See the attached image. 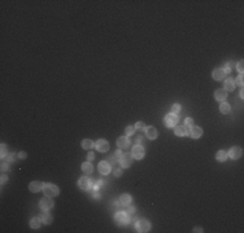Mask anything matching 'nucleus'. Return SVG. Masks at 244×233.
Segmentation results:
<instances>
[{
	"instance_id": "nucleus-1",
	"label": "nucleus",
	"mask_w": 244,
	"mask_h": 233,
	"mask_svg": "<svg viewBox=\"0 0 244 233\" xmlns=\"http://www.w3.org/2000/svg\"><path fill=\"white\" fill-rule=\"evenodd\" d=\"M43 192H44V194L47 195V197H56V195H59V193H60V189L57 188L55 184H51V183H47V184H44V186H43Z\"/></svg>"
},
{
	"instance_id": "nucleus-2",
	"label": "nucleus",
	"mask_w": 244,
	"mask_h": 233,
	"mask_svg": "<svg viewBox=\"0 0 244 233\" xmlns=\"http://www.w3.org/2000/svg\"><path fill=\"white\" fill-rule=\"evenodd\" d=\"M149 228H151V224H149L148 220L146 219H139L136 223V231L140 232V233H146L149 231Z\"/></svg>"
},
{
	"instance_id": "nucleus-3",
	"label": "nucleus",
	"mask_w": 244,
	"mask_h": 233,
	"mask_svg": "<svg viewBox=\"0 0 244 233\" xmlns=\"http://www.w3.org/2000/svg\"><path fill=\"white\" fill-rule=\"evenodd\" d=\"M164 123H165V126L169 127V128H171V127H174L176 124L178 123V117H177V114H168L166 117H165V119H164Z\"/></svg>"
},
{
	"instance_id": "nucleus-4",
	"label": "nucleus",
	"mask_w": 244,
	"mask_h": 233,
	"mask_svg": "<svg viewBox=\"0 0 244 233\" xmlns=\"http://www.w3.org/2000/svg\"><path fill=\"white\" fill-rule=\"evenodd\" d=\"M114 219H116V223H117L118 225H125V224H127V223H129V216H127V214L126 212H122V211H120V212L116 214Z\"/></svg>"
},
{
	"instance_id": "nucleus-5",
	"label": "nucleus",
	"mask_w": 244,
	"mask_h": 233,
	"mask_svg": "<svg viewBox=\"0 0 244 233\" xmlns=\"http://www.w3.org/2000/svg\"><path fill=\"white\" fill-rule=\"evenodd\" d=\"M39 207L42 210H49V209H52L54 207V201L51 200V197H46L44 198H42V200L39 201Z\"/></svg>"
},
{
	"instance_id": "nucleus-6",
	"label": "nucleus",
	"mask_w": 244,
	"mask_h": 233,
	"mask_svg": "<svg viewBox=\"0 0 244 233\" xmlns=\"http://www.w3.org/2000/svg\"><path fill=\"white\" fill-rule=\"evenodd\" d=\"M146 154V150L143 147H140V145H136V147L133 148V152H131V155H133V158H135V159H142L143 157H144Z\"/></svg>"
},
{
	"instance_id": "nucleus-7",
	"label": "nucleus",
	"mask_w": 244,
	"mask_h": 233,
	"mask_svg": "<svg viewBox=\"0 0 244 233\" xmlns=\"http://www.w3.org/2000/svg\"><path fill=\"white\" fill-rule=\"evenodd\" d=\"M131 162H133V155L129 154V153L123 154L120 158V164H121V167H123V169H127V167H130Z\"/></svg>"
},
{
	"instance_id": "nucleus-8",
	"label": "nucleus",
	"mask_w": 244,
	"mask_h": 233,
	"mask_svg": "<svg viewBox=\"0 0 244 233\" xmlns=\"http://www.w3.org/2000/svg\"><path fill=\"white\" fill-rule=\"evenodd\" d=\"M95 147H96V149H98L99 152H107L108 149H109V142L107 141V140H104V139H100V140H98V141L95 142Z\"/></svg>"
},
{
	"instance_id": "nucleus-9",
	"label": "nucleus",
	"mask_w": 244,
	"mask_h": 233,
	"mask_svg": "<svg viewBox=\"0 0 244 233\" xmlns=\"http://www.w3.org/2000/svg\"><path fill=\"white\" fill-rule=\"evenodd\" d=\"M78 186H79L82 191H88L91 188V181L88 180V178H81L78 180Z\"/></svg>"
},
{
	"instance_id": "nucleus-10",
	"label": "nucleus",
	"mask_w": 244,
	"mask_h": 233,
	"mask_svg": "<svg viewBox=\"0 0 244 233\" xmlns=\"http://www.w3.org/2000/svg\"><path fill=\"white\" fill-rule=\"evenodd\" d=\"M230 155L233 159H238V158H240L242 157V154H243V152H242V148H239V147H233L230 149V152L227 153Z\"/></svg>"
},
{
	"instance_id": "nucleus-11",
	"label": "nucleus",
	"mask_w": 244,
	"mask_h": 233,
	"mask_svg": "<svg viewBox=\"0 0 244 233\" xmlns=\"http://www.w3.org/2000/svg\"><path fill=\"white\" fill-rule=\"evenodd\" d=\"M214 97L217 101H225L227 97V92L225 88H220V89H215L214 92Z\"/></svg>"
},
{
	"instance_id": "nucleus-12",
	"label": "nucleus",
	"mask_w": 244,
	"mask_h": 233,
	"mask_svg": "<svg viewBox=\"0 0 244 233\" xmlns=\"http://www.w3.org/2000/svg\"><path fill=\"white\" fill-rule=\"evenodd\" d=\"M99 171L103 175H108V174L111 172V164L108 162H105V161H101V162L99 163Z\"/></svg>"
},
{
	"instance_id": "nucleus-13",
	"label": "nucleus",
	"mask_w": 244,
	"mask_h": 233,
	"mask_svg": "<svg viewBox=\"0 0 244 233\" xmlns=\"http://www.w3.org/2000/svg\"><path fill=\"white\" fill-rule=\"evenodd\" d=\"M212 76H213V79H215V80H222V79H225V76H226V73H225L223 69H220V67H218V69L213 70Z\"/></svg>"
},
{
	"instance_id": "nucleus-14",
	"label": "nucleus",
	"mask_w": 244,
	"mask_h": 233,
	"mask_svg": "<svg viewBox=\"0 0 244 233\" xmlns=\"http://www.w3.org/2000/svg\"><path fill=\"white\" fill-rule=\"evenodd\" d=\"M43 186H44V184H43L42 181H33V183H30L29 189H30V192H33V193H36V192L42 191Z\"/></svg>"
},
{
	"instance_id": "nucleus-15",
	"label": "nucleus",
	"mask_w": 244,
	"mask_h": 233,
	"mask_svg": "<svg viewBox=\"0 0 244 233\" xmlns=\"http://www.w3.org/2000/svg\"><path fill=\"white\" fill-rule=\"evenodd\" d=\"M146 136L149 140H155L156 137H157V130H156L153 126L147 127V128H146Z\"/></svg>"
},
{
	"instance_id": "nucleus-16",
	"label": "nucleus",
	"mask_w": 244,
	"mask_h": 233,
	"mask_svg": "<svg viewBox=\"0 0 244 233\" xmlns=\"http://www.w3.org/2000/svg\"><path fill=\"white\" fill-rule=\"evenodd\" d=\"M190 135H191V137H193V139H199L200 136L203 135V130L198 126H192L190 130Z\"/></svg>"
},
{
	"instance_id": "nucleus-17",
	"label": "nucleus",
	"mask_w": 244,
	"mask_h": 233,
	"mask_svg": "<svg viewBox=\"0 0 244 233\" xmlns=\"http://www.w3.org/2000/svg\"><path fill=\"white\" fill-rule=\"evenodd\" d=\"M130 145V141H129V139L127 137H125V136H121V137H118L117 140V147L120 148V149H125V148H127Z\"/></svg>"
},
{
	"instance_id": "nucleus-18",
	"label": "nucleus",
	"mask_w": 244,
	"mask_h": 233,
	"mask_svg": "<svg viewBox=\"0 0 244 233\" xmlns=\"http://www.w3.org/2000/svg\"><path fill=\"white\" fill-rule=\"evenodd\" d=\"M225 89L226 91H234L235 89V82H234V79H231V78H227L226 80H225Z\"/></svg>"
},
{
	"instance_id": "nucleus-19",
	"label": "nucleus",
	"mask_w": 244,
	"mask_h": 233,
	"mask_svg": "<svg viewBox=\"0 0 244 233\" xmlns=\"http://www.w3.org/2000/svg\"><path fill=\"white\" fill-rule=\"evenodd\" d=\"M187 133H188V127H186V126L176 127V135L177 136H186Z\"/></svg>"
},
{
	"instance_id": "nucleus-20",
	"label": "nucleus",
	"mask_w": 244,
	"mask_h": 233,
	"mask_svg": "<svg viewBox=\"0 0 244 233\" xmlns=\"http://www.w3.org/2000/svg\"><path fill=\"white\" fill-rule=\"evenodd\" d=\"M40 220H42L43 224H51V223H52V216L49 215V212L44 211V212L40 215Z\"/></svg>"
},
{
	"instance_id": "nucleus-21",
	"label": "nucleus",
	"mask_w": 244,
	"mask_h": 233,
	"mask_svg": "<svg viewBox=\"0 0 244 233\" xmlns=\"http://www.w3.org/2000/svg\"><path fill=\"white\" fill-rule=\"evenodd\" d=\"M130 202H131V195L130 194L125 193L120 197V203L122 205V206H126V205H129Z\"/></svg>"
},
{
	"instance_id": "nucleus-22",
	"label": "nucleus",
	"mask_w": 244,
	"mask_h": 233,
	"mask_svg": "<svg viewBox=\"0 0 244 233\" xmlns=\"http://www.w3.org/2000/svg\"><path fill=\"white\" fill-rule=\"evenodd\" d=\"M92 170H93V167H92V164L90 162H84L82 164V171L86 174V175H90V174L92 172Z\"/></svg>"
},
{
	"instance_id": "nucleus-23",
	"label": "nucleus",
	"mask_w": 244,
	"mask_h": 233,
	"mask_svg": "<svg viewBox=\"0 0 244 233\" xmlns=\"http://www.w3.org/2000/svg\"><path fill=\"white\" fill-rule=\"evenodd\" d=\"M227 157H229V154H227L225 150H220L217 153V155H215V158H217L218 162H225V161L227 159Z\"/></svg>"
},
{
	"instance_id": "nucleus-24",
	"label": "nucleus",
	"mask_w": 244,
	"mask_h": 233,
	"mask_svg": "<svg viewBox=\"0 0 244 233\" xmlns=\"http://www.w3.org/2000/svg\"><path fill=\"white\" fill-rule=\"evenodd\" d=\"M93 145H95V144H93V141H92V140H90V139H86V140H83V141H82V148L86 149V150L92 149Z\"/></svg>"
},
{
	"instance_id": "nucleus-25",
	"label": "nucleus",
	"mask_w": 244,
	"mask_h": 233,
	"mask_svg": "<svg viewBox=\"0 0 244 233\" xmlns=\"http://www.w3.org/2000/svg\"><path fill=\"white\" fill-rule=\"evenodd\" d=\"M40 223H42V220H40V217H33V219L30 220V227L34 229L39 228L40 227Z\"/></svg>"
},
{
	"instance_id": "nucleus-26",
	"label": "nucleus",
	"mask_w": 244,
	"mask_h": 233,
	"mask_svg": "<svg viewBox=\"0 0 244 233\" xmlns=\"http://www.w3.org/2000/svg\"><path fill=\"white\" fill-rule=\"evenodd\" d=\"M220 111L222 114H227L230 111V105L227 104V102H222L220 105Z\"/></svg>"
},
{
	"instance_id": "nucleus-27",
	"label": "nucleus",
	"mask_w": 244,
	"mask_h": 233,
	"mask_svg": "<svg viewBox=\"0 0 244 233\" xmlns=\"http://www.w3.org/2000/svg\"><path fill=\"white\" fill-rule=\"evenodd\" d=\"M14 154L13 153H7L4 155V157H3V161H7V162H12V161L14 159Z\"/></svg>"
},
{
	"instance_id": "nucleus-28",
	"label": "nucleus",
	"mask_w": 244,
	"mask_h": 233,
	"mask_svg": "<svg viewBox=\"0 0 244 233\" xmlns=\"http://www.w3.org/2000/svg\"><path fill=\"white\" fill-rule=\"evenodd\" d=\"M125 132H126V135L127 136H130V135H133L134 132H135V126H127L126 127V130H125Z\"/></svg>"
},
{
	"instance_id": "nucleus-29",
	"label": "nucleus",
	"mask_w": 244,
	"mask_h": 233,
	"mask_svg": "<svg viewBox=\"0 0 244 233\" xmlns=\"http://www.w3.org/2000/svg\"><path fill=\"white\" fill-rule=\"evenodd\" d=\"M181 111V105L179 104H174L173 106H171V113L173 114H178Z\"/></svg>"
},
{
	"instance_id": "nucleus-30",
	"label": "nucleus",
	"mask_w": 244,
	"mask_h": 233,
	"mask_svg": "<svg viewBox=\"0 0 244 233\" xmlns=\"http://www.w3.org/2000/svg\"><path fill=\"white\" fill-rule=\"evenodd\" d=\"M0 167H1V171H3V172H7V171H9V164H8L7 161H3V162H1V166H0Z\"/></svg>"
},
{
	"instance_id": "nucleus-31",
	"label": "nucleus",
	"mask_w": 244,
	"mask_h": 233,
	"mask_svg": "<svg viewBox=\"0 0 244 233\" xmlns=\"http://www.w3.org/2000/svg\"><path fill=\"white\" fill-rule=\"evenodd\" d=\"M184 126L188 127V128H190V127H192L193 126V120L191 119V118H186V120H184Z\"/></svg>"
},
{
	"instance_id": "nucleus-32",
	"label": "nucleus",
	"mask_w": 244,
	"mask_h": 233,
	"mask_svg": "<svg viewBox=\"0 0 244 233\" xmlns=\"http://www.w3.org/2000/svg\"><path fill=\"white\" fill-rule=\"evenodd\" d=\"M101 186H103V181H101V180H99V181L95 183V185H93V189H95V191H99Z\"/></svg>"
},
{
	"instance_id": "nucleus-33",
	"label": "nucleus",
	"mask_w": 244,
	"mask_h": 233,
	"mask_svg": "<svg viewBox=\"0 0 244 233\" xmlns=\"http://www.w3.org/2000/svg\"><path fill=\"white\" fill-rule=\"evenodd\" d=\"M135 128H138V130H144L146 128V124L143 123V122H138L135 124Z\"/></svg>"
},
{
	"instance_id": "nucleus-34",
	"label": "nucleus",
	"mask_w": 244,
	"mask_h": 233,
	"mask_svg": "<svg viewBox=\"0 0 244 233\" xmlns=\"http://www.w3.org/2000/svg\"><path fill=\"white\" fill-rule=\"evenodd\" d=\"M238 70H239V73L240 74H243V70H244V67H243V61H239L238 62Z\"/></svg>"
},
{
	"instance_id": "nucleus-35",
	"label": "nucleus",
	"mask_w": 244,
	"mask_h": 233,
	"mask_svg": "<svg viewBox=\"0 0 244 233\" xmlns=\"http://www.w3.org/2000/svg\"><path fill=\"white\" fill-rule=\"evenodd\" d=\"M122 152H121V149H118V150H116V153H114V157H116V159H120V158L122 157Z\"/></svg>"
},
{
	"instance_id": "nucleus-36",
	"label": "nucleus",
	"mask_w": 244,
	"mask_h": 233,
	"mask_svg": "<svg viewBox=\"0 0 244 233\" xmlns=\"http://www.w3.org/2000/svg\"><path fill=\"white\" fill-rule=\"evenodd\" d=\"M7 154V145L5 144H1V158Z\"/></svg>"
},
{
	"instance_id": "nucleus-37",
	"label": "nucleus",
	"mask_w": 244,
	"mask_h": 233,
	"mask_svg": "<svg viewBox=\"0 0 244 233\" xmlns=\"http://www.w3.org/2000/svg\"><path fill=\"white\" fill-rule=\"evenodd\" d=\"M116 161H117V159H116L114 155H111V157L108 158V163H109V164H111V163H112V164H114V163H116Z\"/></svg>"
},
{
	"instance_id": "nucleus-38",
	"label": "nucleus",
	"mask_w": 244,
	"mask_h": 233,
	"mask_svg": "<svg viewBox=\"0 0 244 233\" xmlns=\"http://www.w3.org/2000/svg\"><path fill=\"white\" fill-rule=\"evenodd\" d=\"M17 157L20 158V159H25V158H26V153H25V152H20V153L17 154Z\"/></svg>"
},
{
	"instance_id": "nucleus-39",
	"label": "nucleus",
	"mask_w": 244,
	"mask_h": 233,
	"mask_svg": "<svg viewBox=\"0 0 244 233\" xmlns=\"http://www.w3.org/2000/svg\"><path fill=\"white\" fill-rule=\"evenodd\" d=\"M93 158H95V154H93L92 152H90V153L87 154V159H88V161H92Z\"/></svg>"
},
{
	"instance_id": "nucleus-40",
	"label": "nucleus",
	"mask_w": 244,
	"mask_h": 233,
	"mask_svg": "<svg viewBox=\"0 0 244 233\" xmlns=\"http://www.w3.org/2000/svg\"><path fill=\"white\" fill-rule=\"evenodd\" d=\"M236 83H238V84H239V86H243V75H240L239 78H238Z\"/></svg>"
},
{
	"instance_id": "nucleus-41",
	"label": "nucleus",
	"mask_w": 244,
	"mask_h": 233,
	"mask_svg": "<svg viewBox=\"0 0 244 233\" xmlns=\"http://www.w3.org/2000/svg\"><path fill=\"white\" fill-rule=\"evenodd\" d=\"M121 175H122V170L121 169H118V170L114 171V176H121Z\"/></svg>"
},
{
	"instance_id": "nucleus-42",
	"label": "nucleus",
	"mask_w": 244,
	"mask_h": 233,
	"mask_svg": "<svg viewBox=\"0 0 244 233\" xmlns=\"http://www.w3.org/2000/svg\"><path fill=\"white\" fill-rule=\"evenodd\" d=\"M135 212V207H129V209H127V214H134Z\"/></svg>"
},
{
	"instance_id": "nucleus-43",
	"label": "nucleus",
	"mask_w": 244,
	"mask_h": 233,
	"mask_svg": "<svg viewBox=\"0 0 244 233\" xmlns=\"http://www.w3.org/2000/svg\"><path fill=\"white\" fill-rule=\"evenodd\" d=\"M7 180H8L7 176L3 175V176H1V184H5V183H7Z\"/></svg>"
},
{
	"instance_id": "nucleus-44",
	"label": "nucleus",
	"mask_w": 244,
	"mask_h": 233,
	"mask_svg": "<svg viewBox=\"0 0 244 233\" xmlns=\"http://www.w3.org/2000/svg\"><path fill=\"white\" fill-rule=\"evenodd\" d=\"M193 232L200 233V232H203V229H201V228H199V227H196V228H193Z\"/></svg>"
},
{
	"instance_id": "nucleus-45",
	"label": "nucleus",
	"mask_w": 244,
	"mask_h": 233,
	"mask_svg": "<svg viewBox=\"0 0 244 233\" xmlns=\"http://www.w3.org/2000/svg\"><path fill=\"white\" fill-rule=\"evenodd\" d=\"M142 141H143V137H142V136H139V137L136 139V142H138V144H140Z\"/></svg>"
},
{
	"instance_id": "nucleus-46",
	"label": "nucleus",
	"mask_w": 244,
	"mask_h": 233,
	"mask_svg": "<svg viewBox=\"0 0 244 233\" xmlns=\"http://www.w3.org/2000/svg\"><path fill=\"white\" fill-rule=\"evenodd\" d=\"M226 66H227V67H230V69H231V67H233V66H234V64H233V62H229V64H227V65H226Z\"/></svg>"
},
{
	"instance_id": "nucleus-47",
	"label": "nucleus",
	"mask_w": 244,
	"mask_h": 233,
	"mask_svg": "<svg viewBox=\"0 0 244 233\" xmlns=\"http://www.w3.org/2000/svg\"><path fill=\"white\" fill-rule=\"evenodd\" d=\"M239 95H240V97H242V98L244 97V91H243V89H242V91H240V93H239Z\"/></svg>"
},
{
	"instance_id": "nucleus-48",
	"label": "nucleus",
	"mask_w": 244,
	"mask_h": 233,
	"mask_svg": "<svg viewBox=\"0 0 244 233\" xmlns=\"http://www.w3.org/2000/svg\"><path fill=\"white\" fill-rule=\"evenodd\" d=\"M93 197H95V198H99V193H98V192H95V193H93Z\"/></svg>"
}]
</instances>
